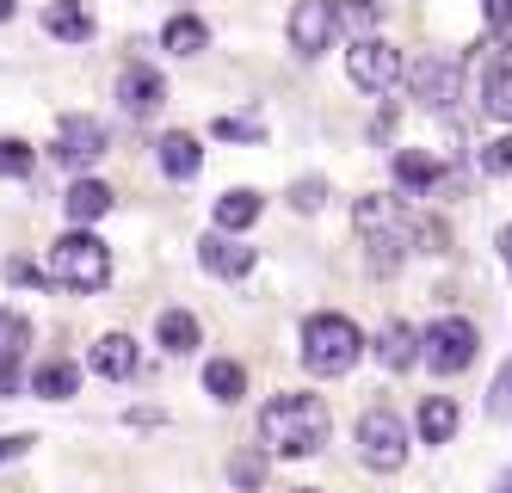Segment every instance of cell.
<instances>
[{
	"mask_svg": "<svg viewBox=\"0 0 512 493\" xmlns=\"http://www.w3.org/2000/svg\"><path fill=\"white\" fill-rule=\"evenodd\" d=\"M327 426H334V413L321 395H278L260 407V438L278 457H315L327 444Z\"/></svg>",
	"mask_w": 512,
	"mask_h": 493,
	"instance_id": "cell-1",
	"label": "cell"
},
{
	"mask_svg": "<svg viewBox=\"0 0 512 493\" xmlns=\"http://www.w3.org/2000/svg\"><path fill=\"white\" fill-rule=\"evenodd\" d=\"M358 358H364V333L346 315L321 309V315L303 321V370L309 376H346Z\"/></svg>",
	"mask_w": 512,
	"mask_h": 493,
	"instance_id": "cell-2",
	"label": "cell"
},
{
	"mask_svg": "<svg viewBox=\"0 0 512 493\" xmlns=\"http://www.w3.org/2000/svg\"><path fill=\"white\" fill-rule=\"evenodd\" d=\"M50 278L62 290H105V284H112V247L75 222V229L50 247Z\"/></svg>",
	"mask_w": 512,
	"mask_h": 493,
	"instance_id": "cell-3",
	"label": "cell"
},
{
	"mask_svg": "<svg viewBox=\"0 0 512 493\" xmlns=\"http://www.w3.org/2000/svg\"><path fill=\"white\" fill-rule=\"evenodd\" d=\"M358 457L383 475L408 463V426H401L395 407H364L358 413Z\"/></svg>",
	"mask_w": 512,
	"mask_h": 493,
	"instance_id": "cell-4",
	"label": "cell"
},
{
	"mask_svg": "<svg viewBox=\"0 0 512 493\" xmlns=\"http://www.w3.org/2000/svg\"><path fill=\"white\" fill-rule=\"evenodd\" d=\"M346 74H352V87H364V93H389L395 81H408V62H401V50L395 44H383V37L371 31V37H352V50H346Z\"/></svg>",
	"mask_w": 512,
	"mask_h": 493,
	"instance_id": "cell-5",
	"label": "cell"
},
{
	"mask_svg": "<svg viewBox=\"0 0 512 493\" xmlns=\"http://www.w3.org/2000/svg\"><path fill=\"white\" fill-rule=\"evenodd\" d=\"M475 346H482L475 321L445 315V321H432V327H426V352H420V364H432V376H457V370L475 364Z\"/></svg>",
	"mask_w": 512,
	"mask_h": 493,
	"instance_id": "cell-6",
	"label": "cell"
},
{
	"mask_svg": "<svg viewBox=\"0 0 512 493\" xmlns=\"http://www.w3.org/2000/svg\"><path fill=\"white\" fill-rule=\"evenodd\" d=\"M457 81H463L457 56H420L408 68V93H414L420 111H451L457 105Z\"/></svg>",
	"mask_w": 512,
	"mask_h": 493,
	"instance_id": "cell-7",
	"label": "cell"
},
{
	"mask_svg": "<svg viewBox=\"0 0 512 493\" xmlns=\"http://www.w3.org/2000/svg\"><path fill=\"white\" fill-rule=\"evenodd\" d=\"M334 31H340L334 0H297V7H290V50L297 56H321L334 44Z\"/></svg>",
	"mask_w": 512,
	"mask_h": 493,
	"instance_id": "cell-8",
	"label": "cell"
},
{
	"mask_svg": "<svg viewBox=\"0 0 512 493\" xmlns=\"http://www.w3.org/2000/svg\"><path fill=\"white\" fill-rule=\"evenodd\" d=\"M105 148H112V136H105L99 118H81V111H68V118H62V130H56V161H62V167L87 173Z\"/></svg>",
	"mask_w": 512,
	"mask_h": 493,
	"instance_id": "cell-9",
	"label": "cell"
},
{
	"mask_svg": "<svg viewBox=\"0 0 512 493\" xmlns=\"http://www.w3.org/2000/svg\"><path fill=\"white\" fill-rule=\"evenodd\" d=\"M118 105L130 111V118H155V111L167 105V81H161L149 62H130L118 74Z\"/></svg>",
	"mask_w": 512,
	"mask_h": 493,
	"instance_id": "cell-10",
	"label": "cell"
},
{
	"mask_svg": "<svg viewBox=\"0 0 512 493\" xmlns=\"http://www.w3.org/2000/svg\"><path fill=\"white\" fill-rule=\"evenodd\" d=\"M198 265H204L210 278H229V284H235V278L253 272V247H241L229 229H210V235L198 241Z\"/></svg>",
	"mask_w": 512,
	"mask_h": 493,
	"instance_id": "cell-11",
	"label": "cell"
},
{
	"mask_svg": "<svg viewBox=\"0 0 512 493\" xmlns=\"http://www.w3.org/2000/svg\"><path fill=\"white\" fill-rule=\"evenodd\" d=\"M377 364L383 370H408V364H420V352H426V333H414L408 321H383V333H377Z\"/></svg>",
	"mask_w": 512,
	"mask_h": 493,
	"instance_id": "cell-12",
	"label": "cell"
},
{
	"mask_svg": "<svg viewBox=\"0 0 512 493\" xmlns=\"http://www.w3.org/2000/svg\"><path fill=\"white\" fill-rule=\"evenodd\" d=\"M87 364H93V376H105V383H124V376H136V339L130 333H105Z\"/></svg>",
	"mask_w": 512,
	"mask_h": 493,
	"instance_id": "cell-13",
	"label": "cell"
},
{
	"mask_svg": "<svg viewBox=\"0 0 512 493\" xmlns=\"http://www.w3.org/2000/svg\"><path fill=\"white\" fill-rule=\"evenodd\" d=\"M198 167H204L198 136H192V130H167V136H161V173L186 185V179H198Z\"/></svg>",
	"mask_w": 512,
	"mask_h": 493,
	"instance_id": "cell-14",
	"label": "cell"
},
{
	"mask_svg": "<svg viewBox=\"0 0 512 493\" xmlns=\"http://www.w3.org/2000/svg\"><path fill=\"white\" fill-rule=\"evenodd\" d=\"M457 401L451 395H426L420 401V413H414V432H420V444H451L457 438Z\"/></svg>",
	"mask_w": 512,
	"mask_h": 493,
	"instance_id": "cell-15",
	"label": "cell"
},
{
	"mask_svg": "<svg viewBox=\"0 0 512 493\" xmlns=\"http://www.w3.org/2000/svg\"><path fill=\"white\" fill-rule=\"evenodd\" d=\"M62 210H68V222L93 229V222L112 210V185H105V179H75V185H68V198H62Z\"/></svg>",
	"mask_w": 512,
	"mask_h": 493,
	"instance_id": "cell-16",
	"label": "cell"
},
{
	"mask_svg": "<svg viewBox=\"0 0 512 493\" xmlns=\"http://www.w3.org/2000/svg\"><path fill=\"white\" fill-rule=\"evenodd\" d=\"M438 179H445V167H438V155H426V148H401L395 155V185L401 192H432Z\"/></svg>",
	"mask_w": 512,
	"mask_h": 493,
	"instance_id": "cell-17",
	"label": "cell"
},
{
	"mask_svg": "<svg viewBox=\"0 0 512 493\" xmlns=\"http://www.w3.org/2000/svg\"><path fill=\"white\" fill-rule=\"evenodd\" d=\"M44 31H50V37H62V44H87V37H93V13L81 7V0H50Z\"/></svg>",
	"mask_w": 512,
	"mask_h": 493,
	"instance_id": "cell-18",
	"label": "cell"
},
{
	"mask_svg": "<svg viewBox=\"0 0 512 493\" xmlns=\"http://www.w3.org/2000/svg\"><path fill=\"white\" fill-rule=\"evenodd\" d=\"M75 389H81V364H68V358L31 370V395H44V401H68Z\"/></svg>",
	"mask_w": 512,
	"mask_h": 493,
	"instance_id": "cell-19",
	"label": "cell"
},
{
	"mask_svg": "<svg viewBox=\"0 0 512 493\" xmlns=\"http://www.w3.org/2000/svg\"><path fill=\"white\" fill-rule=\"evenodd\" d=\"M253 222H260V192H223L216 198V229H229V235H247Z\"/></svg>",
	"mask_w": 512,
	"mask_h": 493,
	"instance_id": "cell-20",
	"label": "cell"
},
{
	"mask_svg": "<svg viewBox=\"0 0 512 493\" xmlns=\"http://www.w3.org/2000/svg\"><path fill=\"white\" fill-rule=\"evenodd\" d=\"M161 44H167L173 56H198V50L210 44V25H204V19H192V13H173V19L161 25Z\"/></svg>",
	"mask_w": 512,
	"mask_h": 493,
	"instance_id": "cell-21",
	"label": "cell"
},
{
	"mask_svg": "<svg viewBox=\"0 0 512 493\" xmlns=\"http://www.w3.org/2000/svg\"><path fill=\"white\" fill-rule=\"evenodd\" d=\"M352 222H358V235L371 241V235L395 229V222H408V216H401V204H395V198H377V192H371V198H358V204H352Z\"/></svg>",
	"mask_w": 512,
	"mask_h": 493,
	"instance_id": "cell-22",
	"label": "cell"
},
{
	"mask_svg": "<svg viewBox=\"0 0 512 493\" xmlns=\"http://www.w3.org/2000/svg\"><path fill=\"white\" fill-rule=\"evenodd\" d=\"M204 395H210V401H241V395H247V370H241L235 358H210V364H204Z\"/></svg>",
	"mask_w": 512,
	"mask_h": 493,
	"instance_id": "cell-23",
	"label": "cell"
},
{
	"mask_svg": "<svg viewBox=\"0 0 512 493\" xmlns=\"http://www.w3.org/2000/svg\"><path fill=\"white\" fill-rule=\"evenodd\" d=\"M408 241H414V229L408 222H395V229H383V235H371V272H401V259H408Z\"/></svg>",
	"mask_w": 512,
	"mask_h": 493,
	"instance_id": "cell-24",
	"label": "cell"
},
{
	"mask_svg": "<svg viewBox=\"0 0 512 493\" xmlns=\"http://www.w3.org/2000/svg\"><path fill=\"white\" fill-rule=\"evenodd\" d=\"M198 333H204V327H198V315H192V309H167V315L155 321L161 352H192V346H198Z\"/></svg>",
	"mask_w": 512,
	"mask_h": 493,
	"instance_id": "cell-25",
	"label": "cell"
},
{
	"mask_svg": "<svg viewBox=\"0 0 512 493\" xmlns=\"http://www.w3.org/2000/svg\"><path fill=\"white\" fill-rule=\"evenodd\" d=\"M482 105H488V118L512 124V62H506V68H488V81H482Z\"/></svg>",
	"mask_w": 512,
	"mask_h": 493,
	"instance_id": "cell-26",
	"label": "cell"
},
{
	"mask_svg": "<svg viewBox=\"0 0 512 493\" xmlns=\"http://www.w3.org/2000/svg\"><path fill=\"white\" fill-rule=\"evenodd\" d=\"M25 346H31V321L13 315V309H0V364H7V358H25Z\"/></svg>",
	"mask_w": 512,
	"mask_h": 493,
	"instance_id": "cell-27",
	"label": "cell"
},
{
	"mask_svg": "<svg viewBox=\"0 0 512 493\" xmlns=\"http://www.w3.org/2000/svg\"><path fill=\"white\" fill-rule=\"evenodd\" d=\"M334 7H340V25H346L352 37H371V31H377V19H383L377 0H334Z\"/></svg>",
	"mask_w": 512,
	"mask_h": 493,
	"instance_id": "cell-28",
	"label": "cell"
},
{
	"mask_svg": "<svg viewBox=\"0 0 512 493\" xmlns=\"http://www.w3.org/2000/svg\"><path fill=\"white\" fill-rule=\"evenodd\" d=\"M475 167H482V179H506V173H512V136H494V142H482V155H475Z\"/></svg>",
	"mask_w": 512,
	"mask_h": 493,
	"instance_id": "cell-29",
	"label": "cell"
},
{
	"mask_svg": "<svg viewBox=\"0 0 512 493\" xmlns=\"http://www.w3.org/2000/svg\"><path fill=\"white\" fill-rule=\"evenodd\" d=\"M229 481L253 493V487H260V481H266V450H241V457L229 463Z\"/></svg>",
	"mask_w": 512,
	"mask_h": 493,
	"instance_id": "cell-30",
	"label": "cell"
},
{
	"mask_svg": "<svg viewBox=\"0 0 512 493\" xmlns=\"http://www.w3.org/2000/svg\"><path fill=\"white\" fill-rule=\"evenodd\" d=\"M0 173H7V179H25V173H31V148H25L19 136L0 142Z\"/></svg>",
	"mask_w": 512,
	"mask_h": 493,
	"instance_id": "cell-31",
	"label": "cell"
},
{
	"mask_svg": "<svg viewBox=\"0 0 512 493\" xmlns=\"http://www.w3.org/2000/svg\"><path fill=\"white\" fill-rule=\"evenodd\" d=\"M321 198H327V179H315V173L290 185V204H297L303 216H315V210H321Z\"/></svg>",
	"mask_w": 512,
	"mask_h": 493,
	"instance_id": "cell-32",
	"label": "cell"
},
{
	"mask_svg": "<svg viewBox=\"0 0 512 493\" xmlns=\"http://www.w3.org/2000/svg\"><path fill=\"white\" fill-rule=\"evenodd\" d=\"M488 413H494V420H512V364H500V376H494V389H488Z\"/></svg>",
	"mask_w": 512,
	"mask_h": 493,
	"instance_id": "cell-33",
	"label": "cell"
},
{
	"mask_svg": "<svg viewBox=\"0 0 512 493\" xmlns=\"http://www.w3.org/2000/svg\"><path fill=\"white\" fill-rule=\"evenodd\" d=\"M216 136H223V142H266V130L247 124V118H216Z\"/></svg>",
	"mask_w": 512,
	"mask_h": 493,
	"instance_id": "cell-34",
	"label": "cell"
},
{
	"mask_svg": "<svg viewBox=\"0 0 512 493\" xmlns=\"http://www.w3.org/2000/svg\"><path fill=\"white\" fill-rule=\"evenodd\" d=\"M19 389H31V376L19 370V358H7V364H0V401H13Z\"/></svg>",
	"mask_w": 512,
	"mask_h": 493,
	"instance_id": "cell-35",
	"label": "cell"
},
{
	"mask_svg": "<svg viewBox=\"0 0 512 493\" xmlns=\"http://www.w3.org/2000/svg\"><path fill=\"white\" fill-rule=\"evenodd\" d=\"M482 19H488V31L512 37V0H482Z\"/></svg>",
	"mask_w": 512,
	"mask_h": 493,
	"instance_id": "cell-36",
	"label": "cell"
},
{
	"mask_svg": "<svg viewBox=\"0 0 512 493\" xmlns=\"http://www.w3.org/2000/svg\"><path fill=\"white\" fill-rule=\"evenodd\" d=\"M7 278H13V284H38V290H44V284H56V278H50V265L38 272V265H25V259H13V265H7Z\"/></svg>",
	"mask_w": 512,
	"mask_h": 493,
	"instance_id": "cell-37",
	"label": "cell"
},
{
	"mask_svg": "<svg viewBox=\"0 0 512 493\" xmlns=\"http://www.w3.org/2000/svg\"><path fill=\"white\" fill-rule=\"evenodd\" d=\"M31 444H38V438H31V432H7V438H0V463H13V457H25Z\"/></svg>",
	"mask_w": 512,
	"mask_h": 493,
	"instance_id": "cell-38",
	"label": "cell"
},
{
	"mask_svg": "<svg viewBox=\"0 0 512 493\" xmlns=\"http://www.w3.org/2000/svg\"><path fill=\"white\" fill-rule=\"evenodd\" d=\"M500 259L512 265V229H500Z\"/></svg>",
	"mask_w": 512,
	"mask_h": 493,
	"instance_id": "cell-39",
	"label": "cell"
},
{
	"mask_svg": "<svg viewBox=\"0 0 512 493\" xmlns=\"http://www.w3.org/2000/svg\"><path fill=\"white\" fill-rule=\"evenodd\" d=\"M13 13H19V0H0V25H7Z\"/></svg>",
	"mask_w": 512,
	"mask_h": 493,
	"instance_id": "cell-40",
	"label": "cell"
},
{
	"mask_svg": "<svg viewBox=\"0 0 512 493\" xmlns=\"http://www.w3.org/2000/svg\"><path fill=\"white\" fill-rule=\"evenodd\" d=\"M494 493H512V469H506V475H500V481H494Z\"/></svg>",
	"mask_w": 512,
	"mask_h": 493,
	"instance_id": "cell-41",
	"label": "cell"
},
{
	"mask_svg": "<svg viewBox=\"0 0 512 493\" xmlns=\"http://www.w3.org/2000/svg\"><path fill=\"white\" fill-rule=\"evenodd\" d=\"M297 493H321V487H297Z\"/></svg>",
	"mask_w": 512,
	"mask_h": 493,
	"instance_id": "cell-42",
	"label": "cell"
}]
</instances>
